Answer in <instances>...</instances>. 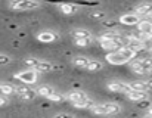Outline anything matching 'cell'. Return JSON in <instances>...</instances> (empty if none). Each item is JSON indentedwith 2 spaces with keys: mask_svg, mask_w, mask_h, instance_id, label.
I'll use <instances>...</instances> for the list:
<instances>
[{
  "mask_svg": "<svg viewBox=\"0 0 152 118\" xmlns=\"http://www.w3.org/2000/svg\"><path fill=\"white\" fill-rule=\"evenodd\" d=\"M121 37L123 36H121L120 31H117V30H108V31H105L103 34H101L98 37V40H120Z\"/></svg>",
  "mask_w": 152,
  "mask_h": 118,
  "instance_id": "15",
  "label": "cell"
},
{
  "mask_svg": "<svg viewBox=\"0 0 152 118\" xmlns=\"http://www.w3.org/2000/svg\"><path fill=\"white\" fill-rule=\"evenodd\" d=\"M137 27H139V33L140 34L152 37V21H149V19H140Z\"/></svg>",
  "mask_w": 152,
  "mask_h": 118,
  "instance_id": "13",
  "label": "cell"
},
{
  "mask_svg": "<svg viewBox=\"0 0 152 118\" xmlns=\"http://www.w3.org/2000/svg\"><path fill=\"white\" fill-rule=\"evenodd\" d=\"M149 40H151V42H152V37H151V39H149Z\"/></svg>",
  "mask_w": 152,
  "mask_h": 118,
  "instance_id": "36",
  "label": "cell"
},
{
  "mask_svg": "<svg viewBox=\"0 0 152 118\" xmlns=\"http://www.w3.org/2000/svg\"><path fill=\"white\" fill-rule=\"evenodd\" d=\"M95 105H96V102H95L93 99L87 98L86 101H83V102H80V103H75L74 106H75L77 109H92Z\"/></svg>",
  "mask_w": 152,
  "mask_h": 118,
  "instance_id": "21",
  "label": "cell"
},
{
  "mask_svg": "<svg viewBox=\"0 0 152 118\" xmlns=\"http://www.w3.org/2000/svg\"><path fill=\"white\" fill-rule=\"evenodd\" d=\"M106 62L108 63H111V65H124V63H127V60L123 58L118 52H111V53H108L106 56Z\"/></svg>",
  "mask_w": 152,
  "mask_h": 118,
  "instance_id": "12",
  "label": "cell"
},
{
  "mask_svg": "<svg viewBox=\"0 0 152 118\" xmlns=\"http://www.w3.org/2000/svg\"><path fill=\"white\" fill-rule=\"evenodd\" d=\"M15 87V93L21 98V99H24V101H33L37 95H36V90H33V89H30L28 86H25V84H18V86H13Z\"/></svg>",
  "mask_w": 152,
  "mask_h": 118,
  "instance_id": "6",
  "label": "cell"
},
{
  "mask_svg": "<svg viewBox=\"0 0 152 118\" xmlns=\"http://www.w3.org/2000/svg\"><path fill=\"white\" fill-rule=\"evenodd\" d=\"M134 15H137L139 18L140 16H149L152 13V3H140L134 7Z\"/></svg>",
  "mask_w": 152,
  "mask_h": 118,
  "instance_id": "11",
  "label": "cell"
},
{
  "mask_svg": "<svg viewBox=\"0 0 152 118\" xmlns=\"http://www.w3.org/2000/svg\"><path fill=\"white\" fill-rule=\"evenodd\" d=\"M0 92H1V95H13L15 87L12 84H7V83H0Z\"/></svg>",
  "mask_w": 152,
  "mask_h": 118,
  "instance_id": "25",
  "label": "cell"
},
{
  "mask_svg": "<svg viewBox=\"0 0 152 118\" xmlns=\"http://www.w3.org/2000/svg\"><path fill=\"white\" fill-rule=\"evenodd\" d=\"M126 96H127L130 101H133V102H140V101L146 99V93H145V92H134V90H129V92L126 93Z\"/></svg>",
  "mask_w": 152,
  "mask_h": 118,
  "instance_id": "17",
  "label": "cell"
},
{
  "mask_svg": "<svg viewBox=\"0 0 152 118\" xmlns=\"http://www.w3.org/2000/svg\"><path fill=\"white\" fill-rule=\"evenodd\" d=\"M120 111H121V106L118 103H114V102L95 105L92 108V112L96 114V115H114V114H118Z\"/></svg>",
  "mask_w": 152,
  "mask_h": 118,
  "instance_id": "1",
  "label": "cell"
},
{
  "mask_svg": "<svg viewBox=\"0 0 152 118\" xmlns=\"http://www.w3.org/2000/svg\"><path fill=\"white\" fill-rule=\"evenodd\" d=\"M115 25H117V21H105V22H103V27L111 28V30H114Z\"/></svg>",
  "mask_w": 152,
  "mask_h": 118,
  "instance_id": "30",
  "label": "cell"
},
{
  "mask_svg": "<svg viewBox=\"0 0 152 118\" xmlns=\"http://www.w3.org/2000/svg\"><path fill=\"white\" fill-rule=\"evenodd\" d=\"M151 53H152V49H151Z\"/></svg>",
  "mask_w": 152,
  "mask_h": 118,
  "instance_id": "38",
  "label": "cell"
},
{
  "mask_svg": "<svg viewBox=\"0 0 152 118\" xmlns=\"http://www.w3.org/2000/svg\"><path fill=\"white\" fill-rule=\"evenodd\" d=\"M108 90L111 92H117V93H127L130 90L129 84L127 83H123V81H112V83H108Z\"/></svg>",
  "mask_w": 152,
  "mask_h": 118,
  "instance_id": "7",
  "label": "cell"
},
{
  "mask_svg": "<svg viewBox=\"0 0 152 118\" xmlns=\"http://www.w3.org/2000/svg\"><path fill=\"white\" fill-rule=\"evenodd\" d=\"M102 68H103V63H102L101 60H96V59H90V62H89V65H87V71H90V72H96V71H101Z\"/></svg>",
  "mask_w": 152,
  "mask_h": 118,
  "instance_id": "23",
  "label": "cell"
},
{
  "mask_svg": "<svg viewBox=\"0 0 152 118\" xmlns=\"http://www.w3.org/2000/svg\"><path fill=\"white\" fill-rule=\"evenodd\" d=\"M102 49L105 50H111V52H117L120 47H123L120 40H99Z\"/></svg>",
  "mask_w": 152,
  "mask_h": 118,
  "instance_id": "9",
  "label": "cell"
},
{
  "mask_svg": "<svg viewBox=\"0 0 152 118\" xmlns=\"http://www.w3.org/2000/svg\"><path fill=\"white\" fill-rule=\"evenodd\" d=\"M9 7L13 10L27 12V10H34L42 7V3L36 0H15V1H9Z\"/></svg>",
  "mask_w": 152,
  "mask_h": 118,
  "instance_id": "2",
  "label": "cell"
},
{
  "mask_svg": "<svg viewBox=\"0 0 152 118\" xmlns=\"http://www.w3.org/2000/svg\"><path fill=\"white\" fill-rule=\"evenodd\" d=\"M37 40L42 43H52V42L58 40V34L53 31H42L37 34Z\"/></svg>",
  "mask_w": 152,
  "mask_h": 118,
  "instance_id": "14",
  "label": "cell"
},
{
  "mask_svg": "<svg viewBox=\"0 0 152 118\" xmlns=\"http://www.w3.org/2000/svg\"><path fill=\"white\" fill-rule=\"evenodd\" d=\"M13 78H16V80H19L22 84H25V86H30V84H34L36 81H37V78H39V74L34 71V69H25V71H19V72H16L15 75H13Z\"/></svg>",
  "mask_w": 152,
  "mask_h": 118,
  "instance_id": "5",
  "label": "cell"
},
{
  "mask_svg": "<svg viewBox=\"0 0 152 118\" xmlns=\"http://www.w3.org/2000/svg\"><path fill=\"white\" fill-rule=\"evenodd\" d=\"M149 16H151V18H152V13H151V15H149Z\"/></svg>",
  "mask_w": 152,
  "mask_h": 118,
  "instance_id": "37",
  "label": "cell"
},
{
  "mask_svg": "<svg viewBox=\"0 0 152 118\" xmlns=\"http://www.w3.org/2000/svg\"><path fill=\"white\" fill-rule=\"evenodd\" d=\"M74 43L78 47H86L89 44H92V39H81V40H74Z\"/></svg>",
  "mask_w": 152,
  "mask_h": 118,
  "instance_id": "27",
  "label": "cell"
},
{
  "mask_svg": "<svg viewBox=\"0 0 152 118\" xmlns=\"http://www.w3.org/2000/svg\"><path fill=\"white\" fill-rule=\"evenodd\" d=\"M130 90H134V92H145L146 93V89H145V83L143 81H130L127 83Z\"/></svg>",
  "mask_w": 152,
  "mask_h": 118,
  "instance_id": "24",
  "label": "cell"
},
{
  "mask_svg": "<svg viewBox=\"0 0 152 118\" xmlns=\"http://www.w3.org/2000/svg\"><path fill=\"white\" fill-rule=\"evenodd\" d=\"M89 62H90V59L87 58V56H75V58L72 59V63L75 65V66H78V68H87V65H89Z\"/></svg>",
  "mask_w": 152,
  "mask_h": 118,
  "instance_id": "22",
  "label": "cell"
},
{
  "mask_svg": "<svg viewBox=\"0 0 152 118\" xmlns=\"http://www.w3.org/2000/svg\"><path fill=\"white\" fill-rule=\"evenodd\" d=\"M25 63L30 66V69H34L36 72H49L53 69V65L48 60H42L37 58H27Z\"/></svg>",
  "mask_w": 152,
  "mask_h": 118,
  "instance_id": "3",
  "label": "cell"
},
{
  "mask_svg": "<svg viewBox=\"0 0 152 118\" xmlns=\"http://www.w3.org/2000/svg\"><path fill=\"white\" fill-rule=\"evenodd\" d=\"M72 37H74V40H81V39H92V33H90V31H87V30H83V28H80V30H74V31H72Z\"/></svg>",
  "mask_w": 152,
  "mask_h": 118,
  "instance_id": "18",
  "label": "cell"
},
{
  "mask_svg": "<svg viewBox=\"0 0 152 118\" xmlns=\"http://www.w3.org/2000/svg\"><path fill=\"white\" fill-rule=\"evenodd\" d=\"M89 96H87V93L86 92H83V90H75V92H71V93H68V96H66V99L69 101V102H72L74 105L75 103H80V102H83V101H86Z\"/></svg>",
  "mask_w": 152,
  "mask_h": 118,
  "instance_id": "8",
  "label": "cell"
},
{
  "mask_svg": "<svg viewBox=\"0 0 152 118\" xmlns=\"http://www.w3.org/2000/svg\"><path fill=\"white\" fill-rule=\"evenodd\" d=\"M10 62V58L7 55H0V65H7Z\"/></svg>",
  "mask_w": 152,
  "mask_h": 118,
  "instance_id": "29",
  "label": "cell"
},
{
  "mask_svg": "<svg viewBox=\"0 0 152 118\" xmlns=\"http://www.w3.org/2000/svg\"><path fill=\"white\" fill-rule=\"evenodd\" d=\"M59 9L64 15H72L75 12H78V7L77 4H72V3H61L59 4Z\"/></svg>",
  "mask_w": 152,
  "mask_h": 118,
  "instance_id": "16",
  "label": "cell"
},
{
  "mask_svg": "<svg viewBox=\"0 0 152 118\" xmlns=\"http://www.w3.org/2000/svg\"><path fill=\"white\" fill-rule=\"evenodd\" d=\"M48 99H49V101H52V102H58V103H59V102H64V101H65L66 98H65V96H64L62 93L53 92L52 95H49V96H48Z\"/></svg>",
  "mask_w": 152,
  "mask_h": 118,
  "instance_id": "26",
  "label": "cell"
},
{
  "mask_svg": "<svg viewBox=\"0 0 152 118\" xmlns=\"http://www.w3.org/2000/svg\"><path fill=\"white\" fill-rule=\"evenodd\" d=\"M7 103H9V99L6 96H0V106H4Z\"/></svg>",
  "mask_w": 152,
  "mask_h": 118,
  "instance_id": "33",
  "label": "cell"
},
{
  "mask_svg": "<svg viewBox=\"0 0 152 118\" xmlns=\"http://www.w3.org/2000/svg\"><path fill=\"white\" fill-rule=\"evenodd\" d=\"M143 83H145V89H146V92H148V90H152V78L146 80V81H143Z\"/></svg>",
  "mask_w": 152,
  "mask_h": 118,
  "instance_id": "32",
  "label": "cell"
},
{
  "mask_svg": "<svg viewBox=\"0 0 152 118\" xmlns=\"http://www.w3.org/2000/svg\"><path fill=\"white\" fill-rule=\"evenodd\" d=\"M55 90H53V87L52 86H48V84H43V86H40V87H37V90H36V95H39V96H43V98H48L49 95H52Z\"/></svg>",
  "mask_w": 152,
  "mask_h": 118,
  "instance_id": "20",
  "label": "cell"
},
{
  "mask_svg": "<svg viewBox=\"0 0 152 118\" xmlns=\"http://www.w3.org/2000/svg\"><path fill=\"white\" fill-rule=\"evenodd\" d=\"M105 16H106V13L102 12V10H93V12H90V18H93V19H103Z\"/></svg>",
  "mask_w": 152,
  "mask_h": 118,
  "instance_id": "28",
  "label": "cell"
},
{
  "mask_svg": "<svg viewBox=\"0 0 152 118\" xmlns=\"http://www.w3.org/2000/svg\"><path fill=\"white\" fill-rule=\"evenodd\" d=\"M132 69L136 74H152V58H140L132 63Z\"/></svg>",
  "mask_w": 152,
  "mask_h": 118,
  "instance_id": "4",
  "label": "cell"
},
{
  "mask_svg": "<svg viewBox=\"0 0 152 118\" xmlns=\"http://www.w3.org/2000/svg\"><path fill=\"white\" fill-rule=\"evenodd\" d=\"M117 52H118V53H120V55H121L123 58L126 59L127 62H130L132 59L136 58V53H134V52H133L132 49H129V47H120V49H118Z\"/></svg>",
  "mask_w": 152,
  "mask_h": 118,
  "instance_id": "19",
  "label": "cell"
},
{
  "mask_svg": "<svg viewBox=\"0 0 152 118\" xmlns=\"http://www.w3.org/2000/svg\"><path fill=\"white\" fill-rule=\"evenodd\" d=\"M53 118H75L72 114H66V112H62V114H58V115H55Z\"/></svg>",
  "mask_w": 152,
  "mask_h": 118,
  "instance_id": "31",
  "label": "cell"
},
{
  "mask_svg": "<svg viewBox=\"0 0 152 118\" xmlns=\"http://www.w3.org/2000/svg\"><path fill=\"white\" fill-rule=\"evenodd\" d=\"M143 118H152V115H146V117H143Z\"/></svg>",
  "mask_w": 152,
  "mask_h": 118,
  "instance_id": "35",
  "label": "cell"
},
{
  "mask_svg": "<svg viewBox=\"0 0 152 118\" xmlns=\"http://www.w3.org/2000/svg\"><path fill=\"white\" fill-rule=\"evenodd\" d=\"M120 24H123V25H137L139 22H140V18L137 16V15H134V13H126V15H123V16H120Z\"/></svg>",
  "mask_w": 152,
  "mask_h": 118,
  "instance_id": "10",
  "label": "cell"
},
{
  "mask_svg": "<svg viewBox=\"0 0 152 118\" xmlns=\"http://www.w3.org/2000/svg\"><path fill=\"white\" fill-rule=\"evenodd\" d=\"M148 115H152V108H149V114Z\"/></svg>",
  "mask_w": 152,
  "mask_h": 118,
  "instance_id": "34",
  "label": "cell"
}]
</instances>
